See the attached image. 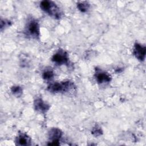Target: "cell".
Returning <instances> with one entry per match:
<instances>
[{
	"label": "cell",
	"instance_id": "5b68a950",
	"mask_svg": "<svg viewBox=\"0 0 146 146\" xmlns=\"http://www.w3.org/2000/svg\"><path fill=\"white\" fill-rule=\"evenodd\" d=\"M146 48L144 46L136 43L134 45L133 54L140 61H144L145 58Z\"/></svg>",
	"mask_w": 146,
	"mask_h": 146
},
{
	"label": "cell",
	"instance_id": "8992f818",
	"mask_svg": "<svg viewBox=\"0 0 146 146\" xmlns=\"http://www.w3.org/2000/svg\"><path fill=\"white\" fill-rule=\"evenodd\" d=\"M95 71V79L98 83H106L111 81V77L108 73L97 68Z\"/></svg>",
	"mask_w": 146,
	"mask_h": 146
},
{
	"label": "cell",
	"instance_id": "7a4b0ae2",
	"mask_svg": "<svg viewBox=\"0 0 146 146\" xmlns=\"http://www.w3.org/2000/svg\"><path fill=\"white\" fill-rule=\"evenodd\" d=\"M75 86L73 82L69 80L64 81L62 83H54L50 84L48 87L47 90L51 92H66L72 90H74Z\"/></svg>",
	"mask_w": 146,
	"mask_h": 146
},
{
	"label": "cell",
	"instance_id": "7c38bea8",
	"mask_svg": "<svg viewBox=\"0 0 146 146\" xmlns=\"http://www.w3.org/2000/svg\"><path fill=\"white\" fill-rule=\"evenodd\" d=\"M11 90L13 94L15 95L17 97L20 96L22 94V89L20 86H13L11 87Z\"/></svg>",
	"mask_w": 146,
	"mask_h": 146
},
{
	"label": "cell",
	"instance_id": "9c48e42d",
	"mask_svg": "<svg viewBox=\"0 0 146 146\" xmlns=\"http://www.w3.org/2000/svg\"><path fill=\"white\" fill-rule=\"evenodd\" d=\"M62 136V132L57 128H51L48 132V137L51 141H59Z\"/></svg>",
	"mask_w": 146,
	"mask_h": 146
},
{
	"label": "cell",
	"instance_id": "277c9868",
	"mask_svg": "<svg viewBox=\"0 0 146 146\" xmlns=\"http://www.w3.org/2000/svg\"><path fill=\"white\" fill-rule=\"evenodd\" d=\"M52 61L56 64L61 65L66 64L68 62V57L67 53L63 50H59L52 57Z\"/></svg>",
	"mask_w": 146,
	"mask_h": 146
},
{
	"label": "cell",
	"instance_id": "6da1fadb",
	"mask_svg": "<svg viewBox=\"0 0 146 146\" xmlns=\"http://www.w3.org/2000/svg\"><path fill=\"white\" fill-rule=\"evenodd\" d=\"M40 7L43 11L55 19H59L62 17V13L60 8L52 1H42L40 3Z\"/></svg>",
	"mask_w": 146,
	"mask_h": 146
},
{
	"label": "cell",
	"instance_id": "30bf717a",
	"mask_svg": "<svg viewBox=\"0 0 146 146\" xmlns=\"http://www.w3.org/2000/svg\"><path fill=\"white\" fill-rule=\"evenodd\" d=\"M90 7V5L87 2H81L77 3V7L78 9L83 13L86 12Z\"/></svg>",
	"mask_w": 146,
	"mask_h": 146
},
{
	"label": "cell",
	"instance_id": "ba28073f",
	"mask_svg": "<svg viewBox=\"0 0 146 146\" xmlns=\"http://www.w3.org/2000/svg\"><path fill=\"white\" fill-rule=\"evenodd\" d=\"M16 143L20 145H29L31 144V139L25 133H20L16 139Z\"/></svg>",
	"mask_w": 146,
	"mask_h": 146
},
{
	"label": "cell",
	"instance_id": "3957f363",
	"mask_svg": "<svg viewBox=\"0 0 146 146\" xmlns=\"http://www.w3.org/2000/svg\"><path fill=\"white\" fill-rule=\"evenodd\" d=\"M26 32L27 34L33 38L37 39L39 36L40 29L38 21L35 19H31L27 23Z\"/></svg>",
	"mask_w": 146,
	"mask_h": 146
},
{
	"label": "cell",
	"instance_id": "52a82bcc",
	"mask_svg": "<svg viewBox=\"0 0 146 146\" xmlns=\"http://www.w3.org/2000/svg\"><path fill=\"white\" fill-rule=\"evenodd\" d=\"M34 104L35 110L39 112H46L50 108V106L46 103L41 98L36 99L34 100Z\"/></svg>",
	"mask_w": 146,
	"mask_h": 146
},
{
	"label": "cell",
	"instance_id": "8fae6325",
	"mask_svg": "<svg viewBox=\"0 0 146 146\" xmlns=\"http://www.w3.org/2000/svg\"><path fill=\"white\" fill-rule=\"evenodd\" d=\"M54 76V72L51 70H45L42 74V77L44 80H49L53 78Z\"/></svg>",
	"mask_w": 146,
	"mask_h": 146
},
{
	"label": "cell",
	"instance_id": "4fadbf2b",
	"mask_svg": "<svg viewBox=\"0 0 146 146\" xmlns=\"http://www.w3.org/2000/svg\"><path fill=\"white\" fill-rule=\"evenodd\" d=\"M91 133L94 136L97 137L102 135L103 131L100 127H99L98 125H95V126L92 128L91 131Z\"/></svg>",
	"mask_w": 146,
	"mask_h": 146
}]
</instances>
